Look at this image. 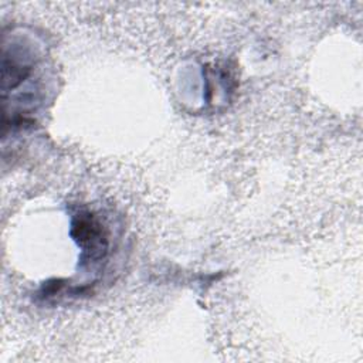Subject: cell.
<instances>
[{"mask_svg": "<svg viewBox=\"0 0 363 363\" xmlns=\"http://www.w3.org/2000/svg\"><path fill=\"white\" fill-rule=\"evenodd\" d=\"M71 237L82 250V262H96L108 251V233L104 224L89 211L74 216L71 223Z\"/></svg>", "mask_w": 363, "mask_h": 363, "instance_id": "obj_1", "label": "cell"}]
</instances>
